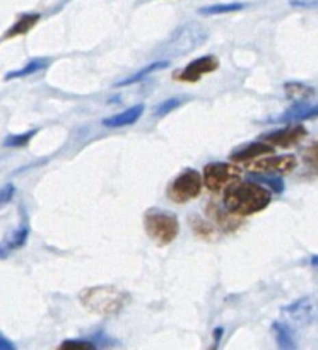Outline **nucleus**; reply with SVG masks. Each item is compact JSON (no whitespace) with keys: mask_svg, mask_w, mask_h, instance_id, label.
<instances>
[{"mask_svg":"<svg viewBox=\"0 0 318 350\" xmlns=\"http://www.w3.org/2000/svg\"><path fill=\"white\" fill-rule=\"evenodd\" d=\"M280 314L293 327H310V325L318 323V299L313 296H303L294 303L284 306L280 310Z\"/></svg>","mask_w":318,"mask_h":350,"instance_id":"423d86ee","label":"nucleus"},{"mask_svg":"<svg viewBox=\"0 0 318 350\" xmlns=\"http://www.w3.org/2000/svg\"><path fill=\"white\" fill-rule=\"evenodd\" d=\"M248 180L256 181L260 185H267L270 190H274L276 193H282L284 191V180L280 176H272L270 173H263V174H250Z\"/></svg>","mask_w":318,"mask_h":350,"instance_id":"412c9836","label":"nucleus"},{"mask_svg":"<svg viewBox=\"0 0 318 350\" xmlns=\"http://www.w3.org/2000/svg\"><path fill=\"white\" fill-rule=\"evenodd\" d=\"M0 350H16V345H14L9 338L3 337L2 334H0Z\"/></svg>","mask_w":318,"mask_h":350,"instance_id":"c85d7f7f","label":"nucleus"},{"mask_svg":"<svg viewBox=\"0 0 318 350\" xmlns=\"http://www.w3.org/2000/svg\"><path fill=\"white\" fill-rule=\"evenodd\" d=\"M284 89H286V96L289 99H293V101L296 103H303L306 101L308 98H311L313 96V89L308 88V85L301 84V82H289V84L284 85Z\"/></svg>","mask_w":318,"mask_h":350,"instance_id":"aec40b11","label":"nucleus"},{"mask_svg":"<svg viewBox=\"0 0 318 350\" xmlns=\"http://www.w3.org/2000/svg\"><path fill=\"white\" fill-rule=\"evenodd\" d=\"M168 65H170V60H159V62H153V64H147L146 67L140 68L139 72H135V74L129 75V77L123 79V81L116 82L115 88H125V85L137 84V82L144 81V79H146L147 75H150V74H154V72L163 70V68H166Z\"/></svg>","mask_w":318,"mask_h":350,"instance_id":"dca6fc26","label":"nucleus"},{"mask_svg":"<svg viewBox=\"0 0 318 350\" xmlns=\"http://www.w3.org/2000/svg\"><path fill=\"white\" fill-rule=\"evenodd\" d=\"M270 191L256 181H235L226 188L224 207L239 217L256 214L269 207Z\"/></svg>","mask_w":318,"mask_h":350,"instance_id":"f257e3e1","label":"nucleus"},{"mask_svg":"<svg viewBox=\"0 0 318 350\" xmlns=\"http://www.w3.org/2000/svg\"><path fill=\"white\" fill-rule=\"evenodd\" d=\"M181 103H183V99H180V98H171V99H166V101H163L161 103V105H157L156 108H154V116H166V115H170L171 111H173V109H176V108H180L181 106Z\"/></svg>","mask_w":318,"mask_h":350,"instance_id":"b1692460","label":"nucleus"},{"mask_svg":"<svg viewBox=\"0 0 318 350\" xmlns=\"http://www.w3.org/2000/svg\"><path fill=\"white\" fill-rule=\"evenodd\" d=\"M27 238H29V228H27V224L21 226V228L16 229L12 234L5 236V238L0 241V258H7V256L12 255L14 252L23 248L27 243Z\"/></svg>","mask_w":318,"mask_h":350,"instance_id":"f8f14e48","label":"nucleus"},{"mask_svg":"<svg viewBox=\"0 0 318 350\" xmlns=\"http://www.w3.org/2000/svg\"><path fill=\"white\" fill-rule=\"evenodd\" d=\"M274 337H276L277 345L282 350H294L297 347L296 340H294L293 330L287 323H280V321H274L272 325Z\"/></svg>","mask_w":318,"mask_h":350,"instance_id":"f3484780","label":"nucleus"},{"mask_svg":"<svg viewBox=\"0 0 318 350\" xmlns=\"http://www.w3.org/2000/svg\"><path fill=\"white\" fill-rule=\"evenodd\" d=\"M303 159L308 166H311L313 170L318 171V140L315 144H311L303 154Z\"/></svg>","mask_w":318,"mask_h":350,"instance_id":"393cba45","label":"nucleus"},{"mask_svg":"<svg viewBox=\"0 0 318 350\" xmlns=\"http://www.w3.org/2000/svg\"><path fill=\"white\" fill-rule=\"evenodd\" d=\"M222 334H224V330H222L221 327H219V328H215V330H214V337H215V342H214V349H217V347H219V342H221V338H222Z\"/></svg>","mask_w":318,"mask_h":350,"instance_id":"c756f323","label":"nucleus"},{"mask_svg":"<svg viewBox=\"0 0 318 350\" xmlns=\"http://www.w3.org/2000/svg\"><path fill=\"white\" fill-rule=\"evenodd\" d=\"M205 41H207V31L204 27L195 23H185L171 34L166 44L161 48V53L168 57H181V55L197 50Z\"/></svg>","mask_w":318,"mask_h":350,"instance_id":"7ed1b4c3","label":"nucleus"},{"mask_svg":"<svg viewBox=\"0 0 318 350\" xmlns=\"http://www.w3.org/2000/svg\"><path fill=\"white\" fill-rule=\"evenodd\" d=\"M79 301L89 311L98 314H115L122 310L129 301V294L123 291L116 289L113 286H98L88 287L79 293Z\"/></svg>","mask_w":318,"mask_h":350,"instance_id":"f03ea898","label":"nucleus"},{"mask_svg":"<svg viewBox=\"0 0 318 350\" xmlns=\"http://www.w3.org/2000/svg\"><path fill=\"white\" fill-rule=\"evenodd\" d=\"M14 195H16V187L12 183H7L3 187H0V208L5 207L12 200Z\"/></svg>","mask_w":318,"mask_h":350,"instance_id":"a878e982","label":"nucleus"},{"mask_svg":"<svg viewBox=\"0 0 318 350\" xmlns=\"http://www.w3.org/2000/svg\"><path fill=\"white\" fill-rule=\"evenodd\" d=\"M274 147L267 142H252L246 144V146L238 147L231 152L229 159L235 161V163H246V161L256 159L260 156H267V154H272Z\"/></svg>","mask_w":318,"mask_h":350,"instance_id":"9b49d317","label":"nucleus"},{"mask_svg":"<svg viewBox=\"0 0 318 350\" xmlns=\"http://www.w3.org/2000/svg\"><path fill=\"white\" fill-rule=\"evenodd\" d=\"M246 3L241 2H231V3H217V5H207L200 7L198 14L200 16H217V14H229V12H238V10L245 9Z\"/></svg>","mask_w":318,"mask_h":350,"instance_id":"6ab92c4d","label":"nucleus"},{"mask_svg":"<svg viewBox=\"0 0 318 350\" xmlns=\"http://www.w3.org/2000/svg\"><path fill=\"white\" fill-rule=\"evenodd\" d=\"M202 187H204V178L198 171L188 170L181 171L180 176L174 178L168 187V197L174 204H187L200 195Z\"/></svg>","mask_w":318,"mask_h":350,"instance_id":"39448f33","label":"nucleus"},{"mask_svg":"<svg viewBox=\"0 0 318 350\" xmlns=\"http://www.w3.org/2000/svg\"><path fill=\"white\" fill-rule=\"evenodd\" d=\"M306 137V129L303 125H291L286 129L274 130V132L263 133V142L270 144L272 147H293L300 144Z\"/></svg>","mask_w":318,"mask_h":350,"instance_id":"1a4fd4ad","label":"nucleus"},{"mask_svg":"<svg viewBox=\"0 0 318 350\" xmlns=\"http://www.w3.org/2000/svg\"><path fill=\"white\" fill-rule=\"evenodd\" d=\"M62 349H85V350H89V349H98L94 345V342H91V340H67V342H64V344H62Z\"/></svg>","mask_w":318,"mask_h":350,"instance_id":"bb28decb","label":"nucleus"},{"mask_svg":"<svg viewBox=\"0 0 318 350\" xmlns=\"http://www.w3.org/2000/svg\"><path fill=\"white\" fill-rule=\"evenodd\" d=\"M38 130H27L24 133H16V135H9L3 140V147H10V149H19V147H26L31 142L34 135H36Z\"/></svg>","mask_w":318,"mask_h":350,"instance_id":"4be33fe9","label":"nucleus"},{"mask_svg":"<svg viewBox=\"0 0 318 350\" xmlns=\"http://www.w3.org/2000/svg\"><path fill=\"white\" fill-rule=\"evenodd\" d=\"M318 116V103L315 105H308V103H296V106H293L291 109H287L280 118H277V122H301V120H313Z\"/></svg>","mask_w":318,"mask_h":350,"instance_id":"4468645a","label":"nucleus"},{"mask_svg":"<svg viewBox=\"0 0 318 350\" xmlns=\"http://www.w3.org/2000/svg\"><path fill=\"white\" fill-rule=\"evenodd\" d=\"M241 171L228 163H211L202 171L204 185L211 191H222L239 180Z\"/></svg>","mask_w":318,"mask_h":350,"instance_id":"0eeeda50","label":"nucleus"},{"mask_svg":"<svg viewBox=\"0 0 318 350\" xmlns=\"http://www.w3.org/2000/svg\"><path fill=\"white\" fill-rule=\"evenodd\" d=\"M296 167V157L287 154V156H267L263 159L255 161L250 164L252 171H262V173H287V171Z\"/></svg>","mask_w":318,"mask_h":350,"instance_id":"9d476101","label":"nucleus"},{"mask_svg":"<svg viewBox=\"0 0 318 350\" xmlns=\"http://www.w3.org/2000/svg\"><path fill=\"white\" fill-rule=\"evenodd\" d=\"M289 5L297 9H317L318 0H289Z\"/></svg>","mask_w":318,"mask_h":350,"instance_id":"cd10ccee","label":"nucleus"},{"mask_svg":"<svg viewBox=\"0 0 318 350\" xmlns=\"http://www.w3.org/2000/svg\"><path fill=\"white\" fill-rule=\"evenodd\" d=\"M40 21V14L31 12V14H23L19 19L14 23V26L7 31L3 36L5 38H14V36H21V34H26L27 31L33 29L36 26V23Z\"/></svg>","mask_w":318,"mask_h":350,"instance_id":"a211bd4d","label":"nucleus"},{"mask_svg":"<svg viewBox=\"0 0 318 350\" xmlns=\"http://www.w3.org/2000/svg\"><path fill=\"white\" fill-rule=\"evenodd\" d=\"M217 68H219L217 57H214V55H205V57L191 60L183 70H180L176 75H174V79L180 82H197L202 75L211 74V72L217 70Z\"/></svg>","mask_w":318,"mask_h":350,"instance_id":"6e6552de","label":"nucleus"},{"mask_svg":"<svg viewBox=\"0 0 318 350\" xmlns=\"http://www.w3.org/2000/svg\"><path fill=\"white\" fill-rule=\"evenodd\" d=\"M144 115V105H133L132 108L125 109V111L118 113V115H113L109 118L103 120V125L108 126V129H120V126L133 125L140 116Z\"/></svg>","mask_w":318,"mask_h":350,"instance_id":"ddd939ff","label":"nucleus"},{"mask_svg":"<svg viewBox=\"0 0 318 350\" xmlns=\"http://www.w3.org/2000/svg\"><path fill=\"white\" fill-rule=\"evenodd\" d=\"M211 207L214 208V212H212V214H214V217H215V221H217V224L221 226V228H224V229H235L236 226H238V222H236V214H233V212H222L221 208L219 207H215V205H212L211 204Z\"/></svg>","mask_w":318,"mask_h":350,"instance_id":"5701e85b","label":"nucleus"},{"mask_svg":"<svg viewBox=\"0 0 318 350\" xmlns=\"http://www.w3.org/2000/svg\"><path fill=\"white\" fill-rule=\"evenodd\" d=\"M310 263H311V265H313V269H317V270H318V255H313V256H311Z\"/></svg>","mask_w":318,"mask_h":350,"instance_id":"7c9ffc66","label":"nucleus"},{"mask_svg":"<svg viewBox=\"0 0 318 350\" xmlns=\"http://www.w3.org/2000/svg\"><path fill=\"white\" fill-rule=\"evenodd\" d=\"M144 228L149 238L157 245H170L180 232V222L176 215L166 211H149L144 215Z\"/></svg>","mask_w":318,"mask_h":350,"instance_id":"20e7f679","label":"nucleus"},{"mask_svg":"<svg viewBox=\"0 0 318 350\" xmlns=\"http://www.w3.org/2000/svg\"><path fill=\"white\" fill-rule=\"evenodd\" d=\"M50 64H51V58H47V57L33 58V60H29L27 64H24V67L17 68V70L7 72L5 77H3V81H14V79L27 77V75H33V74H36V72L43 70V68L50 67Z\"/></svg>","mask_w":318,"mask_h":350,"instance_id":"2eb2a0df","label":"nucleus"}]
</instances>
